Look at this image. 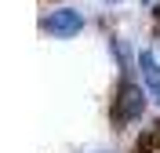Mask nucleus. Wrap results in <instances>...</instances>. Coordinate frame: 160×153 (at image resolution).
I'll list each match as a JSON object with an SVG mask.
<instances>
[{
  "label": "nucleus",
  "mask_w": 160,
  "mask_h": 153,
  "mask_svg": "<svg viewBox=\"0 0 160 153\" xmlns=\"http://www.w3.org/2000/svg\"><path fill=\"white\" fill-rule=\"evenodd\" d=\"M146 99H149V91L142 88V84H135V80H120V88H117V99H113V124H131V120H138L142 113H146Z\"/></svg>",
  "instance_id": "f257e3e1"
},
{
  "label": "nucleus",
  "mask_w": 160,
  "mask_h": 153,
  "mask_svg": "<svg viewBox=\"0 0 160 153\" xmlns=\"http://www.w3.org/2000/svg\"><path fill=\"white\" fill-rule=\"evenodd\" d=\"M40 29L51 33L55 40H69V37H77V33L84 29V15L73 11V8H58V11H51V15H44Z\"/></svg>",
  "instance_id": "f03ea898"
},
{
  "label": "nucleus",
  "mask_w": 160,
  "mask_h": 153,
  "mask_svg": "<svg viewBox=\"0 0 160 153\" xmlns=\"http://www.w3.org/2000/svg\"><path fill=\"white\" fill-rule=\"evenodd\" d=\"M138 69H142V84H146L149 99L160 106V66H157V55H153L149 48L138 51Z\"/></svg>",
  "instance_id": "7ed1b4c3"
},
{
  "label": "nucleus",
  "mask_w": 160,
  "mask_h": 153,
  "mask_svg": "<svg viewBox=\"0 0 160 153\" xmlns=\"http://www.w3.org/2000/svg\"><path fill=\"white\" fill-rule=\"evenodd\" d=\"M109 51L117 55V62H120V73L128 77V73H131V55H128V48H124L120 40H109Z\"/></svg>",
  "instance_id": "20e7f679"
},
{
  "label": "nucleus",
  "mask_w": 160,
  "mask_h": 153,
  "mask_svg": "<svg viewBox=\"0 0 160 153\" xmlns=\"http://www.w3.org/2000/svg\"><path fill=\"white\" fill-rule=\"evenodd\" d=\"M157 15H160V4H157Z\"/></svg>",
  "instance_id": "39448f33"
},
{
  "label": "nucleus",
  "mask_w": 160,
  "mask_h": 153,
  "mask_svg": "<svg viewBox=\"0 0 160 153\" xmlns=\"http://www.w3.org/2000/svg\"><path fill=\"white\" fill-rule=\"evenodd\" d=\"M109 4H117V0H109Z\"/></svg>",
  "instance_id": "423d86ee"
}]
</instances>
